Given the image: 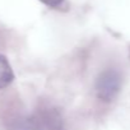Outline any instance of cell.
Here are the masks:
<instances>
[{
  "label": "cell",
  "instance_id": "7a4b0ae2",
  "mask_svg": "<svg viewBox=\"0 0 130 130\" xmlns=\"http://www.w3.org/2000/svg\"><path fill=\"white\" fill-rule=\"evenodd\" d=\"M14 80V73L7 56L0 54V89H4Z\"/></svg>",
  "mask_w": 130,
  "mask_h": 130
},
{
  "label": "cell",
  "instance_id": "3957f363",
  "mask_svg": "<svg viewBox=\"0 0 130 130\" xmlns=\"http://www.w3.org/2000/svg\"><path fill=\"white\" fill-rule=\"evenodd\" d=\"M41 3H43L45 5L50 7V8H57L64 0H40Z\"/></svg>",
  "mask_w": 130,
  "mask_h": 130
},
{
  "label": "cell",
  "instance_id": "6da1fadb",
  "mask_svg": "<svg viewBox=\"0 0 130 130\" xmlns=\"http://www.w3.org/2000/svg\"><path fill=\"white\" fill-rule=\"evenodd\" d=\"M121 86V77L117 70L115 69H106L103 70L96 82V92L100 100L110 102L112 101L120 91Z\"/></svg>",
  "mask_w": 130,
  "mask_h": 130
}]
</instances>
